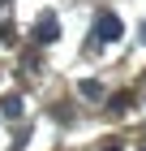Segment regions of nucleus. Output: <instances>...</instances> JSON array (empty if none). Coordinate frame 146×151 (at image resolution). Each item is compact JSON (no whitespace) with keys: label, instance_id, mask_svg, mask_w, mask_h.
<instances>
[{"label":"nucleus","instance_id":"obj_1","mask_svg":"<svg viewBox=\"0 0 146 151\" xmlns=\"http://www.w3.org/2000/svg\"><path fill=\"white\" fill-rule=\"evenodd\" d=\"M95 35H99L103 43H116V39L125 35V26H120L116 13H99V17H95Z\"/></svg>","mask_w":146,"mask_h":151},{"label":"nucleus","instance_id":"obj_3","mask_svg":"<svg viewBox=\"0 0 146 151\" xmlns=\"http://www.w3.org/2000/svg\"><path fill=\"white\" fill-rule=\"evenodd\" d=\"M0 112L4 116H22V95H4L0 99Z\"/></svg>","mask_w":146,"mask_h":151},{"label":"nucleus","instance_id":"obj_9","mask_svg":"<svg viewBox=\"0 0 146 151\" xmlns=\"http://www.w3.org/2000/svg\"><path fill=\"white\" fill-rule=\"evenodd\" d=\"M0 4H9V0H0Z\"/></svg>","mask_w":146,"mask_h":151},{"label":"nucleus","instance_id":"obj_7","mask_svg":"<svg viewBox=\"0 0 146 151\" xmlns=\"http://www.w3.org/2000/svg\"><path fill=\"white\" fill-rule=\"evenodd\" d=\"M0 43H13V26H4V22H0Z\"/></svg>","mask_w":146,"mask_h":151},{"label":"nucleus","instance_id":"obj_6","mask_svg":"<svg viewBox=\"0 0 146 151\" xmlns=\"http://www.w3.org/2000/svg\"><path fill=\"white\" fill-rule=\"evenodd\" d=\"M22 69H26V73H34V69H39V56H30V52H26V56H22Z\"/></svg>","mask_w":146,"mask_h":151},{"label":"nucleus","instance_id":"obj_5","mask_svg":"<svg viewBox=\"0 0 146 151\" xmlns=\"http://www.w3.org/2000/svg\"><path fill=\"white\" fill-rule=\"evenodd\" d=\"M129 104H133V95H129V91H120V95H116V99H112V112H125V108H129Z\"/></svg>","mask_w":146,"mask_h":151},{"label":"nucleus","instance_id":"obj_8","mask_svg":"<svg viewBox=\"0 0 146 151\" xmlns=\"http://www.w3.org/2000/svg\"><path fill=\"white\" fill-rule=\"evenodd\" d=\"M108 151H120V147H108Z\"/></svg>","mask_w":146,"mask_h":151},{"label":"nucleus","instance_id":"obj_4","mask_svg":"<svg viewBox=\"0 0 146 151\" xmlns=\"http://www.w3.org/2000/svg\"><path fill=\"white\" fill-rule=\"evenodd\" d=\"M78 91L86 95V99H99V95H103V91H99V82H95V78H82V82H78Z\"/></svg>","mask_w":146,"mask_h":151},{"label":"nucleus","instance_id":"obj_2","mask_svg":"<svg viewBox=\"0 0 146 151\" xmlns=\"http://www.w3.org/2000/svg\"><path fill=\"white\" fill-rule=\"evenodd\" d=\"M56 35H60V22H56V13H43V17L34 22V43H52Z\"/></svg>","mask_w":146,"mask_h":151},{"label":"nucleus","instance_id":"obj_10","mask_svg":"<svg viewBox=\"0 0 146 151\" xmlns=\"http://www.w3.org/2000/svg\"><path fill=\"white\" fill-rule=\"evenodd\" d=\"M142 151H146V147H142Z\"/></svg>","mask_w":146,"mask_h":151}]
</instances>
